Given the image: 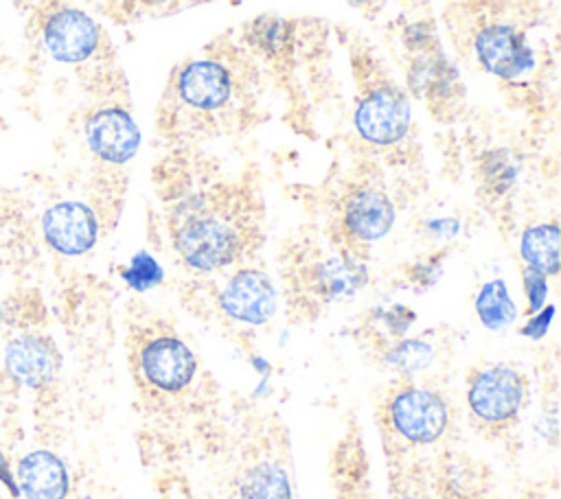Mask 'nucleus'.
Returning a JSON list of instances; mask_svg holds the SVG:
<instances>
[{"label": "nucleus", "mask_w": 561, "mask_h": 499, "mask_svg": "<svg viewBox=\"0 0 561 499\" xmlns=\"http://www.w3.org/2000/svg\"><path fill=\"white\" fill-rule=\"evenodd\" d=\"M171 239L180 258L195 271L224 269L245 250V230L239 219L206 193L175 206Z\"/></svg>", "instance_id": "obj_1"}, {"label": "nucleus", "mask_w": 561, "mask_h": 499, "mask_svg": "<svg viewBox=\"0 0 561 499\" xmlns=\"http://www.w3.org/2000/svg\"><path fill=\"white\" fill-rule=\"evenodd\" d=\"M357 134L377 147H392L408 136L410 103L392 83L370 85L355 109Z\"/></svg>", "instance_id": "obj_2"}, {"label": "nucleus", "mask_w": 561, "mask_h": 499, "mask_svg": "<svg viewBox=\"0 0 561 499\" xmlns=\"http://www.w3.org/2000/svg\"><path fill=\"white\" fill-rule=\"evenodd\" d=\"M526 383L508 365H491L473 374L467 387V405L484 425H508L522 409Z\"/></svg>", "instance_id": "obj_3"}, {"label": "nucleus", "mask_w": 561, "mask_h": 499, "mask_svg": "<svg viewBox=\"0 0 561 499\" xmlns=\"http://www.w3.org/2000/svg\"><path fill=\"white\" fill-rule=\"evenodd\" d=\"M392 429L412 444H432L447 429V405L445 401L425 387L399 390L388 407Z\"/></svg>", "instance_id": "obj_4"}, {"label": "nucleus", "mask_w": 561, "mask_h": 499, "mask_svg": "<svg viewBox=\"0 0 561 499\" xmlns=\"http://www.w3.org/2000/svg\"><path fill=\"white\" fill-rule=\"evenodd\" d=\"M42 44L59 63H81L94 55L101 42L99 24L81 9L57 7L42 22Z\"/></svg>", "instance_id": "obj_5"}, {"label": "nucleus", "mask_w": 561, "mask_h": 499, "mask_svg": "<svg viewBox=\"0 0 561 499\" xmlns=\"http://www.w3.org/2000/svg\"><path fill=\"white\" fill-rule=\"evenodd\" d=\"M2 368L9 381L26 390H46L61 370V355L55 341L39 333L15 335L4 346Z\"/></svg>", "instance_id": "obj_6"}, {"label": "nucleus", "mask_w": 561, "mask_h": 499, "mask_svg": "<svg viewBox=\"0 0 561 499\" xmlns=\"http://www.w3.org/2000/svg\"><path fill=\"white\" fill-rule=\"evenodd\" d=\"M42 236L53 252L70 258L81 256L99 239V219L83 201H57L42 214Z\"/></svg>", "instance_id": "obj_7"}, {"label": "nucleus", "mask_w": 561, "mask_h": 499, "mask_svg": "<svg viewBox=\"0 0 561 499\" xmlns=\"http://www.w3.org/2000/svg\"><path fill=\"white\" fill-rule=\"evenodd\" d=\"M142 379L167 394H178L193 381L197 372V359L193 350L173 335H160L149 339L138 355Z\"/></svg>", "instance_id": "obj_8"}, {"label": "nucleus", "mask_w": 561, "mask_h": 499, "mask_svg": "<svg viewBox=\"0 0 561 499\" xmlns=\"http://www.w3.org/2000/svg\"><path fill=\"white\" fill-rule=\"evenodd\" d=\"M175 96L193 112L213 114L224 109L234 92L230 70L213 59L188 61L175 74Z\"/></svg>", "instance_id": "obj_9"}, {"label": "nucleus", "mask_w": 561, "mask_h": 499, "mask_svg": "<svg viewBox=\"0 0 561 499\" xmlns=\"http://www.w3.org/2000/svg\"><path fill=\"white\" fill-rule=\"evenodd\" d=\"M221 311L243 324L261 326L276 311V289L259 269L237 271L219 293Z\"/></svg>", "instance_id": "obj_10"}, {"label": "nucleus", "mask_w": 561, "mask_h": 499, "mask_svg": "<svg viewBox=\"0 0 561 499\" xmlns=\"http://www.w3.org/2000/svg\"><path fill=\"white\" fill-rule=\"evenodd\" d=\"M85 142L99 160L125 164L140 147V131L123 107H101L85 120Z\"/></svg>", "instance_id": "obj_11"}, {"label": "nucleus", "mask_w": 561, "mask_h": 499, "mask_svg": "<svg viewBox=\"0 0 561 499\" xmlns=\"http://www.w3.org/2000/svg\"><path fill=\"white\" fill-rule=\"evenodd\" d=\"M480 66L502 79H517L535 66V55L526 37L508 24L484 26L473 39Z\"/></svg>", "instance_id": "obj_12"}, {"label": "nucleus", "mask_w": 561, "mask_h": 499, "mask_svg": "<svg viewBox=\"0 0 561 499\" xmlns=\"http://www.w3.org/2000/svg\"><path fill=\"white\" fill-rule=\"evenodd\" d=\"M394 223V206L390 197L373 186L355 188L342 204V228L357 243H375L383 239Z\"/></svg>", "instance_id": "obj_13"}, {"label": "nucleus", "mask_w": 561, "mask_h": 499, "mask_svg": "<svg viewBox=\"0 0 561 499\" xmlns=\"http://www.w3.org/2000/svg\"><path fill=\"white\" fill-rule=\"evenodd\" d=\"M368 282V269L346 252L324 256L307 267L305 285L320 302L353 298Z\"/></svg>", "instance_id": "obj_14"}, {"label": "nucleus", "mask_w": 561, "mask_h": 499, "mask_svg": "<svg viewBox=\"0 0 561 499\" xmlns=\"http://www.w3.org/2000/svg\"><path fill=\"white\" fill-rule=\"evenodd\" d=\"M15 481L24 499H66L70 492L66 462L48 449H35L22 455L15 466Z\"/></svg>", "instance_id": "obj_15"}, {"label": "nucleus", "mask_w": 561, "mask_h": 499, "mask_svg": "<svg viewBox=\"0 0 561 499\" xmlns=\"http://www.w3.org/2000/svg\"><path fill=\"white\" fill-rule=\"evenodd\" d=\"M408 85L414 96H423L430 105L445 107L460 92V77L449 59L434 46L412 59Z\"/></svg>", "instance_id": "obj_16"}, {"label": "nucleus", "mask_w": 561, "mask_h": 499, "mask_svg": "<svg viewBox=\"0 0 561 499\" xmlns=\"http://www.w3.org/2000/svg\"><path fill=\"white\" fill-rule=\"evenodd\" d=\"M559 225L557 223H539L524 230L519 241V254L526 267H533L546 276L559 274Z\"/></svg>", "instance_id": "obj_17"}, {"label": "nucleus", "mask_w": 561, "mask_h": 499, "mask_svg": "<svg viewBox=\"0 0 561 499\" xmlns=\"http://www.w3.org/2000/svg\"><path fill=\"white\" fill-rule=\"evenodd\" d=\"M241 499H294L291 481L283 466L259 462L245 468L239 481Z\"/></svg>", "instance_id": "obj_18"}, {"label": "nucleus", "mask_w": 561, "mask_h": 499, "mask_svg": "<svg viewBox=\"0 0 561 499\" xmlns=\"http://www.w3.org/2000/svg\"><path fill=\"white\" fill-rule=\"evenodd\" d=\"M476 313L482 326L489 330H502L515 322L517 309L504 280L495 278L482 285L476 295Z\"/></svg>", "instance_id": "obj_19"}, {"label": "nucleus", "mask_w": 561, "mask_h": 499, "mask_svg": "<svg viewBox=\"0 0 561 499\" xmlns=\"http://www.w3.org/2000/svg\"><path fill=\"white\" fill-rule=\"evenodd\" d=\"M517 162L508 149H493L480 162L482 186L491 195H506L517 182Z\"/></svg>", "instance_id": "obj_20"}, {"label": "nucleus", "mask_w": 561, "mask_h": 499, "mask_svg": "<svg viewBox=\"0 0 561 499\" xmlns=\"http://www.w3.org/2000/svg\"><path fill=\"white\" fill-rule=\"evenodd\" d=\"M248 37L252 46L265 53L267 57H280L283 53L289 50V44H291L289 24L285 20L270 18V15L254 20L248 28Z\"/></svg>", "instance_id": "obj_21"}, {"label": "nucleus", "mask_w": 561, "mask_h": 499, "mask_svg": "<svg viewBox=\"0 0 561 499\" xmlns=\"http://www.w3.org/2000/svg\"><path fill=\"white\" fill-rule=\"evenodd\" d=\"M434 359V348L423 339H399L392 348L386 350V365L403 374H416L425 370Z\"/></svg>", "instance_id": "obj_22"}, {"label": "nucleus", "mask_w": 561, "mask_h": 499, "mask_svg": "<svg viewBox=\"0 0 561 499\" xmlns=\"http://www.w3.org/2000/svg\"><path fill=\"white\" fill-rule=\"evenodd\" d=\"M121 278L134 289V291H147L162 282L164 271L160 263L145 250L136 252L129 260V265L121 271Z\"/></svg>", "instance_id": "obj_23"}, {"label": "nucleus", "mask_w": 561, "mask_h": 499, "mask_svg": "<svg viewBox=\"0 0 561 499\" xmlns=\"http://www.w3.org/2000/svg\"><path fill=\"white\" fill-rule=\"evenodd\" d=\"M375 317L392 337H403L416 320V315L403 304H392L388 309H377Z\"/></svg>", "instance_id": "obj_24"}, {"label": "nucleus", "mask_w": 561, "mask_h": 499, "mask_svg": "<svg viewBox=\"0 0 561 499\" xmlns=\"http://www.w3.org/2000/svg\"><path fill=\"white\" fill-rule=\"evenodd\" d=\"M524 291H526V300H528V313H537L548 298V276L526 267L524 269Z\"/></svg>", "instance_id": "obj_25"}, {"label": "nucleus", "mask_w": 561, "mask_h": 499, "mask_svg": "<svg viewBox=\"0 0 561 499\" xmlns=\"http://www.w3.org/2000/svg\"><path fill=\"white\" fill-rule=\"evenodd\" d=\"M443 256H432V258H425V260H419L414 263L410 269H408V278L414 287H432L438 278H440V271H443V263H440Z\"/></svg>", "instance_id": "obj_26"}, {"label": "nucleus", "mask_w": 561, "mask_h": 499, "mask_svg": "<svg viewBox=\"0 0 561 499\" xmlns=\"http://www.w3.org/2000/svg\"><path fill=\"white\" fill-rule=\"evenodd\" d=\"M403 44L412 50V53H425L430 48L436 46V37H434V31L430 24L425 22H416V24H410L405 31H403Z\"/></svg>", "instance_id": "obj_27"}, {"label": "nucleus", "mask_w": 561, "mask_h": 499, "mask_svg": "<svg viewBox=\"0 0 561 499\" xmlns=\"http://www.w3.org/2000/svg\"><path fill=\"white\" fill-rule=\"evenodd\" d=\"M552 317H554V306L546 304L537 313H533V317L519 328V333L524 337H530V339H541L548 333V328L552 324Z\"/></svg>", "instance_id": "obj_28"}, {"label": "nucleus", "mask_w": 561, "mask_h": 499, "mask_svg": "<svg viewBox=\"0 0 561 499\" xmlns=\"http://www.w3.org/2000/svg\"><path fill=\"white\" fill-rule=\"evenodd\" d=\"M0 484L11 495V499H20V488H18V481H15V471L11 468V462H9L2 444H0Z\"/></svg>", "instance_id": "obj_29"}, {"label": "nucleus", "mask_w": 561, "mask_h": 499, "mask_svg": "<svg viewBox=\"0 0 561 499\" xmlns=\"http://www.w3.org/2000/svg\"><path fill=\"white\" fill-rule=\"evenodd\" d=\"M427 230L434 234V236H440V239H451V236H456L458 234V221L456 219H449V217H445V219H434V221H430L427 223Z\"/></svg>", "instance_id": "obj_30"}, {"label": "nucleus", "mask_w": 561, "mask_h": 499, "mask_svg": "<svg viewBox=\"0 0 561 499\" xmlns=\"http://www.w3.org/2000/svg\"><path fill=\"white\" fill-rule=\"evenodd\" d=\"M348 2H353L355 7H370V4H375L377 0H348Z\"/></svg>", "instance_id": "obj_31"}, {"label": "nucleus", "mask_w": 561, "mask_h": 499, "mask_svg": "<svg viewBox=\"0 0 561 499\" xmlns=\"http://www.w3.org/2000/svg\"><path fill=\"white\" fill-rule=\"evenodd\" d=\"M142 4H151V7H156V4H164L167 0H140Z\"/></svg>", "instance_id": "obj_32"}, {"label": "nucleus", "mask_w": 561, "mask_h": 499, "mask_svg": "<svg viewBox=\"0 0 561 499\" xmlns=\"http://www.w3.org/2000/svg\"><path fill=\"white\" fill-rule=\"evenodd\" d=\"M394 499H419V497H410V495H405V497H394Z\"/></svg>", "instance_id": "obj_33"}, {"label": "nucleus", "mask_w": 561, "mask_h": 499, "mask_svg": "<svg viewBox=\"0 0 561 499\" xmlns=\"http://www.w3.org/2000/svg\"><path fill=\"white\" fill-rule=\"evenodd\" d=\"M18 2H26V0H18Z\"/></svg>", "instance_id": "obj_34"}]
</instances>
